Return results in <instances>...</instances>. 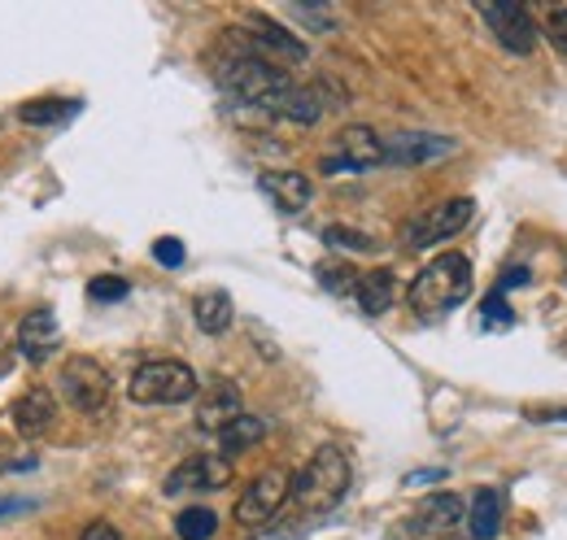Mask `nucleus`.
Here are the masks:
<instances>
[{
	"instance_id": "f257e3e1",
	"label": "nucleus",
	"mask_w": 567,
	"mask_h": 540,
	"mask_svg": "<svg viewBox=\"0 0 567 540\" xmlns=\"http://www.w3.org/2000/svg\"><path fill=\"white\" fill-rule=\"evenodd\" d=\"M467 297H472V262H467L463 253H441V258H432V262L411 279V292H406V301H411V310H415L420 319H441V314L458 310Z\"/></svg>"
},
{
	"instance_id": "f03ea898",
	"label": "nucleus",
	"mask_w": 567,
	"mask_h": 540,
	"mask_svg": "<svg viewBox=\"0 0 567 540\" xmlns=\"http://www.w3.org/2000/svg\"><path fill=\"white\" fill-rule=\"evenodd\" d=\"M350 492V458L337 449V445H323L310 454V463L297 471L288 497L297 501L301 515H328L346 501Z\"/></svg>"
},
{
	"instance_id": "7ed1b4c3",
	"label": "nucleus",
	"mask_w": 567,
	"mask_h": 540,
	"mask_svg": "<svg viewBox=\"0 0 567 540\" xmlns=\"http://www.w3.org/2000/svg\"><path fill=\"white\" fill-rule=\"evenodd\" d=\"M218 79H223V87H227L240 105L262 110V114H280L284 96L292 92V79H288L280 66H271L267 58H258L254 49H249V53H236V58L223 66Z\"/></svg>"
},
{
	"instance_id": "20e7f679",
	"label": "nucleus",
	"mask_w": 567,
	"mask_h": 540,
	"mask_svg": "<svg viewBox=\"0 0 567 540\" xmlns=\"http://www.w3.org/2000/svg\"><path fill=\"white\" fill-rule=\"evenodd\" d=\"M197 371L188 362H175V357H157V362H144L141 371L132 375L127 384V397L136 405H184L197 397Z\"/></svg>"
},
{
	"instance_id": "39448f33",
	"label": "nucleus",
	"mask_w": 567,
	"mask_h": 540,
	"mask_svg": "<svg viewBox=\"0 0 567 540\" xmlns=\"http://www.w3.org/2000/svg\"><path fill=\"white\" fill-rule=\"evenodd\" d=\"M58 388H62V397L71 402V409L79 414H101L105 405H110V393H114V380L105 375V366L96 362V357H71L66 366H62V375H58Z\"/></svg>"
},
{
	"instance_id": "423d86ee",
	"label": "nucleus",
	"mask_w": 567,
	"mask_h": 540,
	"mask_svg": "<svg viewBox=\"0 0 567 540\" xmlns=\"http://www.w3.org/2000/svg\"><path fill=\"white\" fill-rule=\"evenodd\" d=\"M288 488H292V475L284 471V467H267L262 475H254L249 488L236 501V523H245V528L271 523L280 515V506L288 501Z\"/></svg>"
},
{
	"instance_id": "0eeeda50",
	"label": "nucleus",
	"mask_w": 567,
	"mask_h": 540,
	"mask_svg": "<svg viewBox=\"0 0 567 540\" xmlns=\"http://www.w3.org/2000/svg\"><path fill=\"white\" fill-rule=\"evenodd\" d=\"M472 214H476V201H472V197H454V201H445V205H432V209H424V214L406 227V245H411V249L445 245L450 236H458V231L472 222Z\"/></svg>"
},
{
	"instance_id": "6e6552de",
	"label": "nucleus",
	"mask_w": 567,
	"mask_h": 540,
	"mask_svg": "<svg viewBox=\"0 0 567 540\" xmlns=\"http://www.w3.org/2000/svg\"><path fill=\"white\" fill-rule=\"evenodd\" d=\"M380 162H384V139L371 127L354 123V127H346L337 135L332 153L323 157V175H354V170H371Z\"/></svg>"
},
{
	"instance_id": "1a4fd4ad",
	"label": "nucleus",
	"mask_w": 567,
	"mask_h": 540,
	"mask_svg": "<svg viewBox=\"0 0 567 540\" xmlns=\"http://www.w3.org/2000/svg\"><path fill=\"white\" fill-rule=\"evenodd\" d=\"M481 18L489 22V31H494L497 44L506 53L528 58L537 49V27H533V18H528L524 4H515V0H489V4H481Z\"/></svg>"
},
{
	"instance_id": "9d476101",
	"label": "nucleus",
	"mask_w": 567,
	"mask_h": 540,
	"mask_svg": "<svg viewBox=\"0 0 567 540\" xmlns=\"http://www.w3.org/2000/svg\"><path fill=\"white\" fill-rule=\"evenodd\" d=\"M231 484V458L223 454H197L188 463H179L175 471L166 475L162 492L166 497H184V492H218Z\"/></svg>"
},
{
	"instance_id": "9b49d317",
	"label": "nucleus",
	"mask_w": 567,
	"mask_h": 540,
	"mask_svg": "<svg viewBox=\"0 0 567 540\" xmlns=\"http://www.w3.org/2000/svg\"><path fill=\"white\" fill-rule=\"evenodd\" d=\"M458 144L450 135H432V132H402L393 139H384V162L393 166H432V162H445Z\"/></svg>"
},
{
	"instance_id": "f8f14e48",
	"label": "nucleus",
	"mask_w": 567,
	"mask_h": 540,
	"mask_svg": "<svg viewBox=\"0 0 567 540\" xmlns=\"http://www.w3.org/2000/svg\"><path fill=\"white\" fill-rule=\"evenodd\" d=\"M53 418H58V402H53L49 388H31V393H22V397L13 402V409H9L13 432L27 436V440H40L44 432H53Z\"/></svg>"
},
{
	"instance_id": "ddd939ff",
	"label": "nucleus",
	"mask_w": 567,
	"mask_h": 540,
	"mask_svg": "<svg viewBox=\"0 0 567 540\" xmlns=\"http://www.w3.org/2000/svg\"><path fill=\"white\" fill-rule=\"evenodd\" d=\"M463 515H467L463 497H454V492H432V497L420 501V510H415V519H411V532H436V537H445V532H454V528L463 523Z\"/></svg>"
},
{
	"instance_id": "4468645a",
	"label": "nucleus",
	"mask_w": 567,
	"mask_h": 540,
	"mask_svg": "<svg viewBox=\"0 0 567 540\" xmlns=\"http://www.w3.org/2000/svg\"><path fill=\"white\" fill-rule=\"evenodd\" d=\"M245 22L254 27V49H262V53H276V58H284V62H306V44L292 35V31H284L276 18H267V13H245Z\"/></svg>"
},
{
	"instance_id": "2eb2a0df",
	"label": "nucleus",
	"mask_w": 567,
	"mask_h": 540,
	"mask_svg": "<svg viewBox=\"0 0 567 540\" xmlns=\"http://www.w3.org/2000/svg\"><path fill=\"white\" fill-rule=\"evenodd\" d=\"M245 414V405H240V388L236 384H227V380H218L206 388V397L197 405V427L202 432H223L231 418H240Z\"/></svg>"
},
{
	"instance_id": "dca6fc26",
	"label": "nucleus",
	"mask_w": 567,
	"mask_h": 540,
	"mask_svg": "<svg viewBox=\"0 0 567 540\" xmlns=\"http://www.w3.org/2000/svg\"><path fill=\"white\" fill-rule=\"evenodd\" d=\"M262 193L276 201V209L284 214H301L310 197H315V184H310V175H297V170H267L262 179Z\"/></svg>"
},
{
	"instance_id": "f3484780",
	"label": "nucleus",
	"mask_w": 567,
	"mask_h": 540,
	"mask_svg": "<svg viewBox=\"0 0 567 540\" xmlns=\"http://www.w3.org/2000/svg\"><path fill=\"white\" fill-rule=\"evenodd\" d=\"M58 336H62L58 314H49V310H31V314L18 323V353H22L27 362H44L49 349L58 344Z\"/></svg>"
},
{
	"instance_id": "a211bd4d",
	"label": "nucleus",
	"mask_w": 567,
	"mask_h": 540,
	"mask_svg": "<svg viewBox=\"0 0 567 540\" xmlns=\"http://www.w3.org/2000/svg\"><path fill=\"white\" fill-rule=\"evenodd\" d=\"M502 519H506V497H502V488H481V492L472 497L467 515H463L472 540H497L502 537Z\"/></svg>"
},
{
	"instance_id": "6ab92c4d",
	"label": "nucleus",
	"mask_w": 567,
	"mask_h": 540,
	"mask_svg": "<svg viewBox=\"0 0 567 540\" xmlns=\"http://www.w3.org/2000/svg\"><path fill=\"white\" fill-rule=\"evenodd\" d=\"M323 110H337V105L328 101V87H297V83H292V92L284 96V105H280V118L297 123V127H315V123L323 118Z\"/></svg>"
},
{
	"instance_id": "aec40b11",
	"label": "nucleus",
	"mask_w": 567,
	"mask_h": 540,
	"mask_svg": "<svg viewBox=\"0 0 567 540\" xmlns=\"http://www.w3.org/2000/svg\"><path fill=\"white\" fill-rule=\"evenodd\" d=\"M354 292H358L362 314L380 319V314H389V305L398 301V274H393V270H371V274H358Z\"/></svg>"
},
{
	"instance_id": "412c9836",
	"label": "nucleus",
	"mask_w": 567,
	"mask_h": 540,
	"mask_svg": "<svg viewBox=\"0 0 567 540\" xmlns=\"http://www.w3.org/2000/svg\"><path fill=\"white\" fill-rule=\"evenodd\" d=\"M262 440H267V418H258V414H240V418H231V423L218 432L223 458L245 454V449H254V445H262Z\"/></svg>"
},
{
	"instance_id": "4be33fe9",
	"label": "nucleus",
	"mask_w": 567,
	"mask_h": 540,
	"mask_svg": "<svg viewBox=\"0 0 567 540\" xmlns=\"http://www.w3.org/2000/svg\"><path fill=\"white\" fill-rule=\"evenodd\" d=\"M193 314H197V328H202L206 336H223V332L231 328V319H236V305H231L227 292H202V297L193 301Z\"/></svg>"
},
{
	"instance_id": "5701e85b",
	"label": "nucleus",
	"mask_w": 567,
	"mask_h": 540,
	"mask_svg": "<svg viewBox=\"0 0 567 540\" xmlns=\"http://www.w3.org/2000/svg\"><path fill=\"white\" fill-rule=\"evenodd\" d=\"M74 114H79V101H27L22 110H18V118L27 123V127H58V123H71Z\"/></svg>"
},
{
	"instance_id": "b1692460",
	"label": "nucleus",
	"mask_w": 567,
	"mask_h": 540,
	"mask_svg": "<svg viewBox=\"0 0 567 540\" xmlns=\"http://www.w3.org/2000/svg\"><path fill=\"white\" fill-rule=\"evenodd\" d=\"M218 532V515L206 506H188L179 519H175V537L179 540H210Z\"/></svg>"
},
{
	"instance_id": "393cba45",
	"label": "nucleus",
	"mask_w": 567,
	"mask_h": 540,
	"mask_svg": "<svg viewBox=\"0 0 567 540\" xmlns=\"http://www.w3.org/2000/svg\"><path fill=\"white\" fill-rule=\"evenodd\" d=\"M323 245H332V249H341V253H371L375 249V240L367 236V231H354V227H328L323 231Z\"/></svg>"
},
{
	"instance_id": "a878e982",
	"label": "nucleus",
	"mask_w": 567,
	"mask_h": 540,
	"mask_svg": "<svg viewBox=\"0 0 567 540\" xmlns=\"http://www.w3.org/2000/svg\"><path fill=\"white\" fill-rule=\"evenodd\" d=\"M481 328H485V332H511V328H515V314H511V305H506L502 292H489V297H485Z\"/></svg>"
},
{
	"instance_id": "bb28decb",
	"label": "nucleus",
	"mask_w": 567,
	"mask_h": 540,
	"mask_svg": "<svg viewBox=\"0 0 567 540\" xmlns=\"http://www.w3.org/2000/svg\"><path fill=\"white\" fill-rule=\"evenodd\" d=\"M319 283H323L328 292L346 297V292H354L358 288V274L350 267H341V262H323V267H319Z\"/></svg>"
},
{
	"instance_id": "cd10ccee",
	"label": "nucleus",
	"mask_w": 567,
	"mask_h": 540,
	"mask_svg": "<svg viewBox=\"0 0 567 540\" xmlns=\"http://www.w3.org/2000/svg\"><path fill=\"white\" fill-rule=\"evenodd\" d=\"M87 297H92V301H123V297H127V279H118V274H101V279L87 283Z\"/></svg>"
},
{
	"instance_id": "c85d7f7f",
	"label": "nucleus",
	"mask_w": 567,
	"mask_h": 540,
	"mask_svg": "<svg viewBox=\"0 0 567 540\" xmlns=\"http://www.w3.org/2000/svg\"><path fill=\"white\" fill-rule=\"evenodd\" d=\"M153 258H157V262H162V267H184V245H179V240H175V236H162V240H157V245H153Z\"/></svg>"
},
{
	"instance_id": "c756f323",
	"label": "nucleus",
	"mask_w": 567,
	"mask_h": 540,
	"mask_svg": "<svg viewBox=\"0 0 567 540\" xmlns=\"http://www.w3.org/2000/svg\"><path fill=\"white\" fill-rule=\"evenodd\" d=\"M546 40H550L559 53H567V9H555V13L546 18Z\"/></svg>"
},
{
	"instance_id": "7c9ffc66",
	"label": "nucleus",
	"mask_w": 567,
	"mask_h": 540,
	"mask_svg": "<svg viewBox=\"0 0 567 540\" xmlns=\"http://www.w3.org/2000/svg\"><path fill=\"white\" fill-rule=\"evenodd\" d=\"M79 540H123V532H118L114 523L96 519V523H87V528H83V537H79Z\"/></svg>"
},
{
	"instance_id": "2f4dec72",
	"label": "nucleus",
	"mask_w": 567,
	"mask_h": 540,
	"mask_svg": "<svg viewBox=\"0 0 567 540\" xmlns=\"http://www.w3.org/2000/svg\"><path fill=\"white\" fill-rule=\"evenodd\" d=\"M524 283H528V270L511 267V270H502V283H497V292H506V288H524Z\"/></svg>"
},
{
	"instance_id": "473e14b6",
	"label": "nucleus",
	"mask_w": 567,
	"mask_h": 540,
	"mask_svg": "<svg viewBox=\"0 0 567 540\" xmlns=\"http://www.w3.org/2000/svg\"><path fill=\"white\" fill-rule=\"evenodd\" d=\"M441 475H445V471H415L406 484H432V479H441Z\"/></svg>"
},
{
	"instance_id": "72a5a7b5",
	"label": "nucleus",
	"mask_w": 567,
	"mask_h": 540,
	"mask_svg": "<svg viewBox=\"0 0 567 540\" xmlns=\"http://www.w3.org/2000/svg\"><path fill=\"white\" fill-rule=\"evenodd\" d=\"M537 423H567V409H550V414H537Z\"/></svg>"
},
{
	"instance_id": "f704fd0d",
	"label": "nucleus",
	"mask_w": 567,
	"mask_h": 540,
	"mask_svg": "<svg viewBox=\"0 0 567 540\" xmlns=\"http://www.w3.org/2000/svg\"><path fill=\"white\" fill-rule=\"evenodd\" d=\"M18 510H27V501H0V515H18Z\"/></svg>"
}]
</instances>
